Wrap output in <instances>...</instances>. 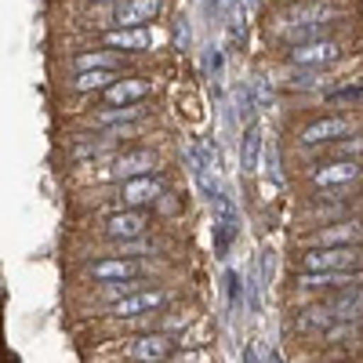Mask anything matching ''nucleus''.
<instances>
[{"label":"nucleus","instance_id":"obj_21","mask_svg":"<svg viewBox=\"0 0 363 363\" xmlns=\"http://www.w3.org/2000/svg\"><path fill=\"white\" fill-rule=\"evenodd\" d=\"M240 240V225H229V222H211V244H215V258L225 262L233 244Z\"/></svg>","mask_w":363,"mask_h":363},{"label":"nucleus","instance_id":"obj_25","mask_svg":"<svg viewBox=\"0 0 363 363\" xmlns=\"http://www.w3.org/2000/svg\"><path fill=\"white\" fill-rule=\"evenodd\" d=\"M265 174L272 186H284V174H280V153H277V142H265Z\"/></svg>","mask_w":363,"mask_h":363},{"label":"nucleus","instance_id":"obj_6","mask_svg":"<svg viewBox=\"0 0 363 363\" xmlns=\"http://www.w3.org/2000/svg\"><path fill=\"white\" fill-rule=\"evenodd\" d=\"M352 135H356V116L335 113V116L309 120V124L298 131V145H306V149H316V145H338V142H345V138H352Z\"/></svg>","mask_w":363,"mask_h":363},{"label":"nucleus","instance_id":"obj_4","mask_svg":"<svg viewBox=\"0 0 363 363\" xmlns=\"http://www.w3.org/2000/svg\"><path fill=\"white\" fill-rule=\"evenodd\" d=\"M160 171V157L157 149L149 145H138V149H124V153H116L109 160V167L102 171L106 182H116V186H124V182H135V178H145V174H157Z\"/></svg>","mask_w":363,"mask_h":363},{"label":"nucleus","instance_id":"obj_16","mask_svg":"<svg viewBox=\"0 0 363 363\" xmlns=\"http://www.w3.org/2000/svg\"><path fill=\"white\" fill-rule=\"evenodd\" d=\"M258 157H265V138L258 124H247L244 135H240V171L255 174L258 171Z\"/></svg>","mask_w":363,"mask_h":363},{"label":"nucleus","instance_id":"obj_5","mask_svg":"<svg viewBox=\"0 0 363 363\" xmlns=\"http://www.w3.org/2000/svg\"><path fill=\"white\" fill-rule=\"evenodd\" d=\"M298 247H363V218H342L298 236Z\"/></svg>","mask_w":363,"mask_h":363},{"label":"nucleus","instance_id":"obj_24","mask_svg":"<svg viewBox=\"0 0 363 363\" xmlns=\"http://www.w3.org/2000/svg\"><path fill=\"white\" fill-rule=\"evenodd\" d=\"M145 106H124V109H102L99 124L102 128H120V124H131V120H142Z\"/></svg>","mask_w":363,"mask_h":363},{"label":"nucleus","instance_id":"obj_19","mask_svg":"<svg viewBox=\"0 0 363 363\" xmlns=\"http://www.w3.org/2000/svg\"><path fill=\"white\" fill-rule=\"evenodd\" d=\"M222 284H225V306H229V313H240V309H244V301H247V277H240V269H225Z\"/></svg>","mask_w":363,"mask_h":363},{"label":"nucleus","instance_id":"obj_23","mask_svg":"<svg viewBox=\"0 0 363 363\" xmlns=\"http://www.w3.org/2000/svg\"><path fill=\"white\" fill-rule=\"evenodd\" d=\"M211 218H215V222H229V225H240V207H236V200H233L225 189L211 200Z\"/></svg>","mask_w":363,"mask_h":363},{"label":"nucleus","instance_id":"obj_7","mask_svg":"<svg viewBox=\"0 0 363 363\" xmlns=\"http://www.w3.org/2000/svg\"><path fill=\"white\" fill-rule=\"evenodd\" d=\"M87 280L95 287H109V284H128V280H149V265H142V258H120V255H106L99 262L87 265Z\"/></svg>","mask_w":363,"mask_h":363},{"label":"nucleus","instance_id":"obj_31","mask_svg":"<svg viewBox=\"0 0 363 363\" xmlns=\"http://www.w3.org/2000/svg\"><path fill=\"white\" fill-rule=\"evenodd\" d=\"M240 363H258V349H255V345H244V356H240Z\"/></svg>","mask_w":363,"mask_h":363},{"label":"nucleus","instance_id":"obj_3","mask_svg":"<svg viewBox=\"0 0 363 363\" xmlns=\"http://www.w3.org/2000/svg\"><path fill=\"white\" fill-rule=\"evenodd\" d=\"M182 338L174 335H164V330H145V335H135L124 342V349H120V356H124L128 363H171L178 352H182Z\"/></svg>","mask_w":363,"mask_h":363},{"label":"nucleus","instance_id":"obj_28","mask_svg":"<svg viewBox=\"0 0 363 363\" xmlns=\"http://www.w3.org/2000/svg\"><path fill=\"white\" fill-rule=\"evenodd\" d=\"M77 69L87 73V69H116V66H113V58H109V55L95 51V55H80V58H77Z\"/></svg>","mask_w":363,"mask_h":363},{"label":"nucleus","instance_id":"obj_30","mask_svg":"<svg viewBox=\"0 0 363 363\" xmlns=\"http://www.w3.org/2000/svg\"><path fill=\"white\" fill-rule=\"evenodd\" d=\"M174 40H178V48H182V51L189 48V26H186V18L178 22V29H174Z\"/></svg>","mask_w":363,"mask_h":363},{"label":"nucleus","instance_id":"obj_17","mask_svg":"<svg viewBox=\"0 0 363 363\" xmlns=\"http://www.w3.org/2000/svg\"><path fill=\"white\" fill-rule=\"evenodd\" d=\"M106 44L116 48V51L142 55V51L153 48V33H149V29H109V33H106Z\"/></svg>","mask_w":363,"mask_h":363},{"label":"nucleus","instance_id":"obj_8","mask_svg":"<svg viewBox=\"0 0 363 363\" xmlns=\"http://www.w3.org/2000/svg\"><path fill=\"white\" fill-rule=\"evenodd\" d=\"M167 193V178L157 171V174H145V178H135V182H124L116 189V211H153Z\"/></svg>","mask_w":363,"mask_h":363},{"label":"nucleus","instance_id":"obj_32","mask_svg":"<svg viewBox=\"0 0 363 363\" xmlns=\"http://www.w3.org/2000/svg\"><path fill=\"white\" fill-rule=\"evenodd\" d=\"M244 4H247V8H258V4H262V0H244Z\"/></svg>","mask_w":363,"mask_h":363},{"label":"nucleus","instance_id":"obj_15","mask_svg":"<svg viewBox=\"0 0 363 363\" xmlns=\"http://www.w3.org/2000/svg\"><path fill=\"white\" fill-rule=\"evenodd\" d=\"M330 309H335L338 323H359L363 320V287H349V291H338L323 298Z\"/></svg>","mask_w":363,"mask_h":363},{"label":"nucleus","instance_id":"obj_1","mask_svg":"<svg viewBox=\"0 0 363 363\" xmlns=\"http://www.w3.org/2000/svg\"><path fill=\"white\" fill-rule=\"evenodd\" d=\"M294 272H363V247H298Z\"/></svg>","mask_w":363,"mask_h":363},{"label":"nucleus","instance_id":"obj_18","mask_svg":"<svg viewBox=\"0 0 363 363\" xmlns=\"http://www.w3.org/2000/svg\"><path fill=\"white\" fill-rule=\"evenodd\" d=\"M330 11H335L330 4H294L284 15V26H316V22H327Z\"/></svg>","mask_w":363,"mask_h":363},{"label":"nucleus","instance_id":"obj_29","mask_svg":"<svg viewBox=\"0 0 363 363\" xmlns=\"http://www.w3.org/2000/svg\"><path fill=\"white\" fill-rule=\"evenodd\" d=\"M327 102H363V84H349V87H338V91H330Z\"/></svg>","mask_w":363,"mask_h":363},{"label":"nucleus","instance_id":"obj_14","mask_svg":"<svg viewBox=\"0 0 363 363\" xmlns=\"http://www.w3.org/2000/svg\"><path fill=\"white\" fill-rule=\"evenodd\" d=\"M149 91H153V80H145V77H124V80H116V84L106 91V102H109V109L142 106Z\"/></svg>","mask_w":363,"mask_h":363},{"label":"nucleus","instance_id":"obj_26","mask_svg":"<svg viewBox=\"0 0 363 363\" xmlns=\"http://www.w3.org/2000/svg\"><path fill=\"white\" fill-rule=\"evenodd\" d=\"M287 87H294V91H313V87H320V69H298V73H291V77H287Z\"/></svg>","mask_w":363,"mask_h":363},{"label":"nucleus","instance_id":"obj_12","mask_svg":"<svg viewBox=\"0 0 363 363\" xmlns=\"http://www.w3.org/2000/svg\"><path fill=\"white\" fill-rule=\"evenodd\" d=\"M164 11V0H120L113 11V29H149Z\"/></svg>","mask_w":363,"mask_h":363},{"label":"nucleus","instance_id":"obj_13","mask_svg":"<svg viewBox=\"0 0 363 363\" xmlns=\"http://www.w3.org/2000/svg\"><path fill=\"white\" fill-rule=\"evenodd\" d=\"M338 323V316H335V309L327 306V301L320 298V301H313V306H301V309H294V330L298 335H309V338H323L330 327Z\"/></svg>","mask_w":363,"mask_h":363},{"label":"nucleus","instance_id":"obj_33","mask_svg":"<svg viewBox=\"0 0 363 363\" xmlns=\"http://www.w3.org/2000/svg\"><path fill=\"white\" fill-rule=\"evenodd\" d=\"M338 363H359V359H338Z\"/></svg>","mask_w":363,"mask_h":363},{"label":"nucleus","instance_id":"obj_22","mask_svg":"<svg viewBox=\"0 0 363 363\" xmlns=\"http://www.w3.org/2000/svg\"><path fill=\"white\" fill-rule=\"evenodd\" d=\"M359 338H363V327H359V323H335L320 342L330 345V349H342V345H356Z\"/></svg>","mask_w":363,"mask_h":363},{"label":"nucleus","instance_id":"obj_27","mask_svg":"<svg viewBox=\"0 0 363 363\" xmlns=\"http://www.w3.org/2000/svg\"><path fill=\"white\" fill-rule=\"evenodd\" d=\"M335 153H338L335 160H363V135H359V138L352 135V138L338 142V145H335Z\"/></svg>","mask_w":363,"mask_h":363},{"label":"nucleus","instance_id":"obj_11","mask_svg":"<svg viewBox=\"0 0 363 363\" xmlns=\"http://www.w3.org/2000/svg\"><path fill=\"white\" fill-rule=\"evenodd\" d=\"M342 58V44L338 40H313V44H301L287 51V62L294 69H327Z\"/></svg>","mask_w":363,"mask_h":363},{"label":"nucleus","instance_id":"obj_10","mask_svg":"<svg viewBox=\"0 0 363 363\" xmlns=\"http://www.w3.org/2000/svg\"><path fill=\"white\" fill-rule=\"evenodd\" d=\"M313 189H352L363 182V160H327L309 171Z\"/></svg>","mask_w":363,"mask_h":363},{"label":"nucleus","instance_id":"obj_2","mask_svg":"<svg viewBox=\"0 0 363 363\" xmlns=\"http://www.w3.org/2000/svg\"><path fill=\"white\" fill-rule=\"evenodd\" d=\"M174 301V291H164V287H142L135 294H124L106 306L102 316L109 320H142V316H164V309Z\"/></svg>","mask_w":363,"mask_h":363},{"label":"nucleus","instance_id":"obj_9","mask_svg":"<svg viewBox=\"0 0 363 363\" xmlns=\"http://www.w3.org/2000/svg\"><path fill=\"white\" fill-rule=\"evenodd\" d=\"M153 229V211H109L102 218V236L113 240V244H131V240H142Z\"/></svg>","mask_w":363,"mask_h":363},{"label":"nucleus","instance_id":"obj_20","mask_svg":"<svg viewBox=\"0 0 363 363\" xmlns=\"http://www.w3.org/2000/svg\"><path fill=\"white\" fill-rule=\"evenodd\" d=\"M116 80H120L116 69H87V73H77L73 91H80V95H87V91H109Z\"/></svg>","mask_w":363,"mask_h":363}]
</instances>
